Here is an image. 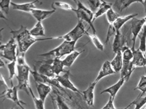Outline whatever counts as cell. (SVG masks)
<instances>
[{"mask_svg": "<svg viewBox=\"0 0 146 109\" xmlns=\"http://www.w3.org/2000/svg\"><path fill=\"white\" fill-rule=\"evenodd\" d=\"M10 33L16 40L18 47L19 53L21 54H25L29 49L36 42L53 40L52 36L39 39L33 37L27 28L23 25L17 30H11Z\"/></svg>", "mask_w": 146, "mask_h": 109, "instance_id": "obj_1", "label": "cell"}, {"mask_svg": "<svg viewBox=\"0 0 146 109\" xmlns=\"http://www.w3.org/2000/svg\"><path fill=\"white\" fill-rule=\"evenodd\" d=\"M32 70L27 63L24 64H17V73L16 77L18 81L17 86L19 91H24L28 95L30 94L29 92L31 87L29 82V76Z\"/></svg>", "mask_w": 146, "mask_h": 109, "instance_id": "obj_2", "label": "cell"}, {"mask_svg": "<svg viewBox=\"0 0 146 109\" xmlns=\"http://www.w3.org/2000/svg\"><path fill=\"white\" fill-rule=\"evenodd\" d=\"M77 42H70L63 41V42L57 47L38 56L41 57H47L52 56L54 58L61 59V57L71 53L76 50V47Z\"/></svg>", "mask_w": 146, "mask_h": 109, "instance_id": "obj_3", "label": "cell"}, {"mask_svg": "<svg viewBox=\"0 0 146 109\" xmlns=\"http://www.w3.org/2000/svg\"><path fill=\"white\" fill-rule=\"evenodd\" d=\"M76 5V9H75V13L78 20L85 22L89 25L92 29L93 34H96V29L93 23L94 13L88 7H86L80 1H74Z\"/></svg>", "mask_w": 146, "mask_h": 109, "instance_id": "obj_4", "label": "cell"}, {"mask_svg": "<svg viewBox=\"0 0 146 109\" xmlns=\"http://www.w3.org/2000/svg\"><path fill=\"white\" fill-rule=\"evenodd\" d=\"M88 30L85 29L82 21L78 20L76 25L71 30L65 34L57 36H52L53 40H62L70 42H77Z\"/></svg>", "mask_w": 146, "mask_h": 109, "instance_id": "obj_5", "label": "cell"}, {"mask_svg": "<svg viewBox=\"0 0 146 109\" xmlns=\"http://www.w3.org/2000/svg\"><path fill=\"white\" fill-rule=\"evenodd\" d=\"M1 57L10 62L17 57L19 54L18 47L16 40L12 37L7 43L1 45Z\"/></svg>", "mask_w": 146, "mask_h": 109, "instance_id": "obj_6", "label": "cell"}, {"mask_svg": "<svg viewBox=\"0 0 146 109\" xmlns=\"http://www.w3.org/2000/svg\"><path fill=\"white\" fill-rule=\"evenodd\" d=\"M128 31H129L128 30H124L121 32L120 30L116 32L112 46L113 51L114 53L116 54L119 51H121L124 47L128 46L125 45V43H128L129 38H130L129 34L131 33V31L128 33Z\"/></svg>", "mask_w": 146, "mask_h": 109, "instance_id": "obj_7", "label": "cell"}, {"mask_svg": "<svg viewBox=\"0 0 146 109\" xmlns=\"http://www.w3.org/2000/svg\"><path fill=\"white\" fill-rule=\"evenodd\" d=\"M145 24V21L144 18L138 19L135 17L131 20L130 30L132 35L131 38L132 47H131L132 51H134L135 49V47L137 38L142 30Z\"/></svg>", "mask_w": 146, "mask_h": 109, "instance_id": "obj_8", "label": "cell"}, {"mask_svg": "<svg viewBox=\"0 0 146 109\" xmlns=\"http://www.w3.org/2000/svg\"><path fill=\"white\" fill-rule=\"evenodd\" d=\"M31 74L33 76L36 83H46V84H49L51 86L52 85L62 91H64V88L60 85L56 78H49L41 75L37 71V70L36 69L35 66L34 67V69H32L31 71Z\"/></svg>", "mask_w": 146, "mask_h": 109, "instance_id": "obj_9", "label": "cell"}, {"mask_svg": "<svg viewBox=\"0 0 146 109\" xmlns=\"http://www.w3.org/2000/svg\"><path fill=\"white\" fill-rule=\"evenodd\" d=\"M11 87H9L8 89H7L4 92L1 94H4L3 97L11 100L16 104L21 109H25L23 105L24 104H26L19 99L18 96L19 90L17 87V86L13 85V83H11Z\"/></svg>", "mask_w": 146, "mask_h": 109, "instance_id": "obj_10", "label": "cell"}, {"mask_svg": "<svg viewBox=\"0 0 146 109\" xmlns=\"http://www.w3.org/2000/svg\"><path fill=\"white\" fill-rule=\"evenodd\" d=\"M70 70H67V71L65 73H64L63 75L56 77V79L64 88L67 89L72 92L78 93L82 95V92L71 81L70 79Z\"/></svg>", "mask_w": 146, "mask_h": 109, "instance_id": "obj_11", "label": "cell"}, {"mask_svg": "<svg viewBox=\"0 0 146 109\" xmlns=\"http://www.w3.org/2000/svg\"><path fill=\"white\" fill-rule=\"evenodd\" d=\"M53 59H49L41 62L37 71L39 73L51 78H55L56 75L53 69L52 63Z\"/></svg>", "mask_w": 146, "mask_h": 109, "instance_id": "obj_12", "label": "cell"}, {"mask_svg": "<svg viewBox=\"0 0 146 109\" xmlns=\"http://www.w3.org/2000/svg\"><path fill=\"white\" fill-rule=\"evenodd\" d=\"M97 83L94 81L89 85L88 87L82 92V96L88 106H94V91Z\"/></svg>", "mask_w": 146, "mask_h": 109, "instance_id": "obj_13", "label": "cell"}, {"mask_svg": "<svg viewBox=\"0 0 146 109\" xmlns=\"http://www.w3.org/2000/svg\"><path fill=\"white\" fill-rule=\"evenodd\" d=\"M116 73V72L112 67L111 62L108 60H106L102 64L98 75L94 81L97 83L102 78Z\"/></svg>", "mask_w": 146, "mask_h": 109, "instance_id": "obj_14", "label": "cell"}, {"mask_svg": "<svg viewBox=\"0 0 146 109\" xmlns=\"http://www.w3.org/2000/svg\"><path fill=\"white\" fill-rule=\"evenodd\" d=\"M56 9L52 10H42L37 8L33 10L30 14L36 19L37 22H42V21L50 17L56 11Z\"/></svg>", "mask_w": 146, "mask_h": 109, "instance_id": "obj_15", "label": "cell"}, {"mask_svg": "<svg viewBox=\"0 0 146 109\" xmlns=\"http://www.w3.org/2000/svg\"><path fill=\"white\" fill-rule=\"evenodd\" d=\"M39 1L35 0L31 2L22 4H18L12 2L11 6L12 7L13 9L15 11L30 13L33 10L36 8L35 4Z\"/></svg>", "mask_w": 146, "mask_h": 109, "instance_id": "obj_16", "label": "cell"}, {"mask_svg": "<svg viewBox=\"0 0 146 109\" xmlns=\"http://www.w3.org/2000/svg\"><path fill=\"white\" fill-rule=\"evenodd\" d=\"M133 58L131 63L135 68L145 67L146 66V58L143 53L137 48L133 51Z\"/></svg>", "mask_w": 146, "mask_h": 109, "instance_id": "obj_17", "label": "cell"}, {"mask_svg": "<svg viewBox=\"0 0 146 109\" xmlns=\"http://www.w3.org/2000/svg\"><path fill=\"white\" fill-rule=\"evenodd\" d=\"M125 82H126V81L124 78H120L119 80L115 84L102 90L100 94H101L104 93L109 94L110 97L111 98L113 99L114 100L119 91L123 87Z\"/></svg>", "mask_w": 146, "mask_h": 109, "instance_id": "obj_18", "label": "cell"}, {"mask_svg": "<svg viewBox=\"0 0 146 109\" xmlns=\"http://www.w3.org/2000/svg\"><path fill=\"white\" fill-rule=\"evenodd\" d=\"M39 98L45 102L48 95L52 92L51 85L46 83H36Z\"/></svg>", "mask_w": 146, "mask_h": 109, "instance_id": "obj_19", "label": "cell"}, {"mask_svg": "<svg viewBox=\"0 0 146 109\" xmlns=\"http://www.w3.org/2000/svg\"><path fill=\"white\" fill-rule=\"evenodd\" d=\"M131 61H124L120 72V78H124L128 81L135 68L133 66Z\"/></svg>", "mask_w": 146, "mask_h": 109, "instance_id": "obj_20", "label": "cell"}, {"mask_svg": "<svg viewBox=\"0 0 146 109\" xmlns=\"http://www.w3.org/2000/svg\"><path fill=\"white\" fill-rule=\"evenodd\" d=\"M138 15L137 13H134V14H130L127 16H123V17H119L115 21L113 24V28L115 29L116 32L121 30L125 24L126 22L131 20L134 18Z\"/></svg>", "mask_w": 146, "mask_h": 109, "instance_id": "obj_21", "label": "cell"}, {"mask_svg": "<svg viewBox=\"0 0 146 109\" xmlns=\"http://www.w3.org/2000/svg\"><path fill=\"white\" fill-rule=\"evenodd\" d=\"M84 51V50L78 51L77 50H75L71 53L67 55L66 57L62 60L65 67H69V68L71 67L76 60L77 59L82 53H83Z\"/></svg>", "mask_w": 146, "mask_h": 109, "instance_id": "obj_22", "label": "cell"}, {"mask_svg": "<svg viewBox=\"0 0 146 109\" xmlns=\"http://www.w3.org/2000/svg\"><path fill=\"white\" fill-rule=\"evenodd\" d=\"M115 54V57L110 62L112 67L117 73L121 71L123 65V59L121 51H119Z\"/></svg>", "mask_w": 146, "mask_h": 109, "instance_id": "obj_23", "label": "cell"}, {"mask_svg": "<svg viewBox=\"0 0 146 109\" xmlns=\"http://www.w3.org/2000/svg\"><path fill=\"white\" fill-rule=\"evenodd\" d=\"M141 2V0H118L115 1L113 6L119 12H122L132 4Z\"/></svg>", "mask_w": 146, "mask_h": 109, "instance_id": "obj_24", "label": "cell"}, {"mask_svg": "<svg viewBox=\"0 0 146 109\" xmlns=\"http://www.w3.org/2000/svg\"><path fill=\"white\" fill-rule=\"evenodd\" d=\"M112 4L111 3H108H108L104 1H102V4L101 5L98 10L94 13L93 23L98 18L103 16L104 14H106L107 12L112 8Z\"/></svg>", "mask_w": 146, "mask_h": 109, "instance_id": "obj_25", "label": "cell"}, {"mask_svg": "<svg viewBox=\"0 0 146 109\" xmlns=\"http://www.w3.org/2000/svg\"><path fill=\"white\" fill-rule=\"evenodd\" d=\"M29 31L31 36L35 38L46 36L45 28L42 22H37L35 26Z\"/></svg>", "mask_w": 146, "mask_h": 109, "instance_id": "obj_26", "label": "cell"}, {"mask_svg": "<svg viewBox=\"0 0 146 109\" xmlns=\"http://www.w3.org/2000/svg\"><path fill=\"white\" fill-rule=\"evenodd\" d=\"M53 69L56 76L60 75L61 73H64L67 71L64 69L65 67L62 60L60 58H54L53 59L52 63Z\"/></svg>", "mask_w": 146, "mask_h": 109, "instance_id": "obj_27", "label": "cell"}, {"mask_svg": "<svg viewBox=\"0 0 146 109\" xmlns=\"http://www.w3.org/2000/svg\"><path fill=\"white\" fill-rule=\"evenodd\" d=\"M86 35L88 36L93 45L98 50L101 52L104 51L105 48L104 44L101 42L99 37L96 35V34H90L87 31L86 33Z\"/></svg>", "mask_w": 146, "mask_h": 109, "instance_id": "obj_28", "label": "cell"}, {"mask_svg": "<svg viewBox=\"0 0 146 109\" xmlns=\"http://www.w3.org/2000/svg\"><path fill=\"white\" fill-rule=\"evenodd\" d=\"M138 37L140 39V44L138 49L145 56L146 53V27L145 25Z\"/></svg>", "mask_w": 146, "mask_h": 109, "instance_id": "obj_29", "label": "cell"}, {"mask_svg": "<svg viewBox=\"0 0 146 109\" xmlns=\"http://www.w3.org/2000/svg\"><path fill=\"white\" fill-rule=\"evenodd\" d=\"M146 104V96L142 97L137 96L133 101L128 105V106L130 107L131 106L135 105L134 109H141Z\"/></svg>", "mask_w": 146, "mask_h": 109, "instance_id": "obj_30", "label": "cell"}, {"mask_svg": "<svg viewBox=\"0 0 146 109\" xmlns=\"http://www.w3.org/2000/svg\"><path fill=\"white\" fill-rule=\"evenodd\" d=\"M135 90H138L141 92L138 96L142 97L146 93V76L143 75L141 77L139 82Z\"/></svg>", "mask_w": 146, "mask_h": 109, "instance_id": "obj_31", "label": "cell"}, {"mask_svg": "<svg viewBox=\"0 0 146 109\" xmlns=\"http://www.w3.org/2000/svg\"><path fill=\"white\" fill-rule=\"evenodd\" d=\"M7 68L9 71V79L11 81V83H12L13 77L17 75V59L7 64Z\"/></svg>", "mask_w": 146, "mask_h": 109, "instance_id": "obj_32", "label": "cell"}, {"mask_svg": "<svg viewBox=\"0 0 146 109\" xmlns=\"http://www.w3.org/2000/svg\"><path fill=\"white\" fill-rule=\"evenodd\" d=\"M52 6L53 9H56V7H58L61 10L73 12L75 10V8H73L72 6L70 4L62 1H56L53 3Z\"/></svg>", "mask_w": 146, "mask_h": 109, "instance_id": "obj_33", "label": "cell"}, {"mask_svg": "<svg viewBox=\"0 0 146 109\" xmlns=\"http://www.w3.org/2000/svg\"><path fill=\"white\" fill-rule=\"evenodd\" d=\"M29 89L30 93L32 99H33V101L35 103L36 109H45V102L41 100L39 98H37L35 95L31 87H30Z\"/></svg>", "mask_w": 146, "mask_h": 109, "instance_id": "obj_34", "label": "cell"}, {"mask_svg": "<svg viewBox=\"0 0 146 109\" xmlns=\"http://www.w3.org/2000/svg\"><path fill=\"white\" fill-rule=\"evenodd\" d=\"M124 61H131L133 58V51L129 46H125L121 50Z\"/></svg>", "mask_w": 146, "mask_h": 109, "instance_id": "obj_35", "label": "cell"}, {"mask_svg": "<svg viewBox=\"0 0 146 109\" xmlns=\"http://www.w3.org/2000/svg\"><path fill=\"white\" fill-rule=\"evenodd\" d=\"M106 17L109 25H111L117 19L119 15L111 8L106 13Z\"/></svg>", "mask_w": 146, "mask_h": 109, "instance_id": "obj_36", "label": "cell"}, {"mask_svg": "<svg viewBox=\"0 0 146 109\" xmlns=\"http://www.w3.org/2000/svg\"><path fill=\"white\" fill-rule=\"evenodd\" d=\"M11 1L10 0H1L0 1V9L1 12L6 15H8L11 6Z\"/></svg>", "mask_w": 146, "mask_h": 109, "instance_id": "obj_37", "label": "cell"}, {"mask_svg": "<svg viewBox=\"0 0 146 109\" xmlns=\"http://www.w3.org/2000/svg\"><path fill=\"white\" fill-rule=\"evenodd\" d=\"M55 100L56 101L57 109H71L65 102L61 96L57 93Z\"/></svg>", "mask_w": 146, "mask_h": 109, "instance_id": "obj_38", "label": "cell"}, {"mask_svg": "<svg viewBox=\"0 0 146 109\" xmlns=\"http://www.w3.org/2000/svg\"><path fill=\"white\" fill-rule=\"evenodd\" d=\"M87 2L89 6V9L94 13V12H96L98 10L102 4V1H88Z\"/></svg>", "mask_w": 146, "mask_h": 109, "instance_id": "obj_39", "label": "cell"}, {"mask_svg": "<svg viewBox=\"0 0 146 109\" xmlns=\"http://www.w3.org/2000/svg\"><path fill=\"white\" fill-rule=\"evenodd\" d=\"M116 34V30L113 28V24L109 25L108 30L107 34L106 41H105V43L106 44H108V43H110V40L111 37H112L113 36L115 35Z\"/></svg>", "mask_w": 146, "mask_h": 109, "instance_id": "obj_40", "label": "cell"}, {"mask_svg": "<svg viewBox=\"0 0 146 109\" xmlns=\"http://www.w3.org/2000/svg\"><path fill=\"white\" fill-rule=\"evenodd\" d=\"M114 100L111 97H109L107 103L101 109H118L115 107L114 104Z\"/></svg>", "mask_w": 146, "mask_h": 109, "instance_id": "obj_41", "label": "cell"}, {"mask_svg": "<svg viewBox=\"0 0 146 109\" xmlns=\"http://www.w3.org/2000/svg\"><path fill=\"white\" fill-rule=\"evenodd\" d=\"M1 87H4V88H5L6 90L9 88L8 85H7V83L5 77L3 76L2 74H1Z\"/></svg>", "mask_w": 146, "mask_h": 109, "instance_id": "obj_42", "label": "cell"}, {"mask_svg": "<svg viewBox=\"0 0 146 109\" xmlns=\"http://www.w3.org/2000/svg\"><path fill=\"white\" fill-rule=\"evenodd\" d=\"M141 4L144 7V11L145 13H146V0H141Z\"/></svg>", "mask_w": 146, "mask_h": 109, "instance_id": "obj_43", "label": "cell"}, {"mask_svg": "<svg viewBox=\"0 0 146 109\" xmlns=\"http://www.w3.org/2000/svg\"><path fill=\"white\" fill-rule=\"evenodd\" d=\"M5 62L3 61L2 58H1V59H0V67L2 68L5 67Z\"/></svg>", "mask_w": 146, "mask_h": 109, "instance_id": "obj_44", "label": "cell"}, {"mask_svg": "<svg viewBox=\"0 0 146 109\" xmlns=\"http://www.w3.org/2000/svg\"><path fill=\"white\" fill-rule=\"evenodd\" d=\"M0 17H1V18H3L4 19H5V20H7V18L5 16V14L1 12V11H0Z\"/></svg>", "mask_w": 146, "mask_h": 109, "instance_id": "obj_45", "label": "cell"}, {"mask_svg": "<svg viewBox=\"0 0 146 109\" xmlns=\"http://www.w3.org/2000/svg\"><path fill=\"white\" fill-rule=\"evenodd\" d=\"M129 106H128H128H126V107H125V108H119V109H129Z\"/></svg>", "mask_w": 146, "mask_h": 109, "instance_id": "obj_46", "label": "cell"}, {"mask_svg": "<svg viewBox=\"0 0 146 109\" xmlns=\"http://www.w3.org/2000/svg\"><path fill=\"white\" fill-rule=\"evenodd\" d=\"M143 18H144V20H145V26H146V17H145Z\"/></svg>", "mask_w": 146, "mask_h": 109, "instance_id": "obj_47", "label": "cell"}, {"mask_svg": "<svg viewBox=\"0 0 146 109\" xmlns=\"http://www.w3.org/2000/svg\"><path fill=\"white\" fill-rule=\"evenodd\" d=\"M11 109H16V108H12Z\"/></svg>", "mask_w": 146, "mask_h": 109, "instance_id": "obj_48", "label": "cell"}, {"mask_svg": "<svg viewBox=\"0 0 146 109\" xmlns=\"http://www.w3.org/2000/svg\"><path fill=\"white\" fill-rule=\"evenodd\" d=\"M145 57H146V55H145Z\"/></svg>", "mask_w": 146, "mask_h": 109, "instance_id": "obj_49", "label": "cell"}, {"mask_svg": "<svg viewBox=\"0 0 146 109\" xmlns=\"http://www.w3.org/2000/svg\"><path fill=\"white\" fill-rule=\"evenodd\" d=\"M146 109V107H145V109Z\"/></svg>", "mask_w": 146, "mask_h": 109, "instance_id": "obj_50", "label": "cell"}]
</instances>
